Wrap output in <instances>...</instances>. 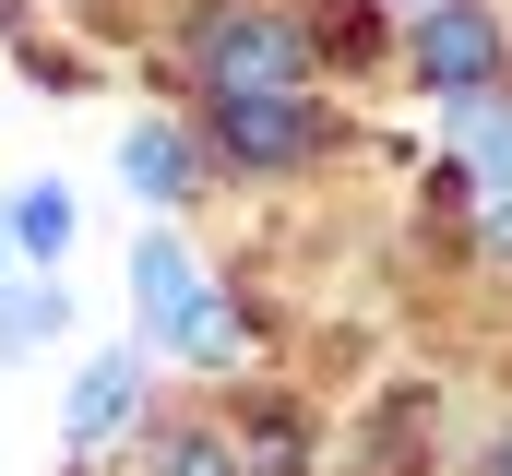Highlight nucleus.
I'll list each match as a JSON object with an SVG mask.
<instances>
[{"label": "nucleus", "instance_id": "nucleus-11", "mask_svg": "<svg viewBox=\"0 0 512 476\" xmlns=\"http://www.w3.org/2000/svg\"><path fill=\"white\" fill-rule=\"evenodd\" d=\"M155 465H167V476H251V465H239V441H215V429H167Z\"/></svg>", "mask_w": 512, "mask_h": 476}, {"label": "nucleus", "instance_id": "nucleus-1", "mask_svg": "<svg viewBox=\"0 0 512 476\" xmlns=\"http://www.w3.org/2000/svg\"><path fill=\"white\" fill-rule=\"evenodd\" d=\"M310 84V24L274 12V0H215L191 24V96L227 108V96H298Z\"/></svg>", "mask_w": 512, "mask_h": 476}, {"label": "nucleus", "instance_id": "nucleus-3", "mask_svg": "<svg viewBox=\"0 0 512 476\" xmlns=\"http://www.w3.org/2000/svg\"><path fill=\"white\" fill-rule=\"evenodd\" d=\"M203 131L227 167H298V155H322V96L310 84L298 96H227V108H203Z\"/></svg>", "mask_w": 512, "mask_h": 476}, {"label": "nucleus", "instance_id": "nucleus-13", "mask_svg": "<svg viewBox=\"0 0 512 476\" xmlns=\"http://www.w3.org/2000/svg\"><path fill=\"white\" fill-rule=\"evenodd\" d=\"M0 262H12V250H0ZM0 286H12V274H0Z\"/></svg>", "mask_w": 512, "mask_h": 476}, {"label": "nucleus", "instance_id": "nucleus-8", "mask_svg": "<svg viewBox=\"0 0 512 476\" xmlns=\"http://www.w3.org/2000/svg\"><path fill=\"white\" fill-rule=\"evenodd\" d=\"M453 143L477 155L489 203H512V108H501V96H465V108H453Z\"/></svg>", "mask_w": 512, "mask_h": 476}, {"label": "nucleus", "instance_id": "nucleus-12", "mask_svg": "<svg viewBox=\"0 0 512 476\" xmlns=\"http://www.w3.org/2000/svg\"><path fill=\"white\" fill-rule=\"evenodd\" d=\"M489 476H512V429H501V453H489Z\"/></svg>", "mask_w": 512, "mask_h": 476}, {"label": "nucleus", "instance_id": "nucleus-9", "mask_svg": "<svg viewBox=\"0 0 512 476\" xmlns=\"http://www.w3.org/2000/svg\"><path fill=\"white\" fill-rule=\"evenodd\" d=\"M60 322H72V298H60V286H0V357H36Z\"/></svg>", "mask_w": 512, "mask_h": 476}, {"label": "nucleus", "instance_id": "nucleus-5", "mask_svg": "<svg viewBox=\"0 0 512 476\" xmlns=\"http://www.w3.org/2000/svg\"><path fill=\"white\" fill-rule=\"evenodd\" d=\"M120 179L143 191V203H191L203 155H191V131H179V119H131V131H120Z\"/></svg>", "mask_w": 512, "mask_h": 476}, {"label": "nucleus", "instance_id": "nucleus-6", "mask_svg": "<svg viewBox=\"0 0 512 476\" xmlns=\"http://www.w3.org/2000/svg\"><path fill=\"white\" fill-rule=\"evenodd\" d=\"M191 298H203V262H191L167 227H155V238H131V310H143L155 334H179V310H191Z\"/></svg>", "mask_w": 512, "mask_h": 476}, {"label": "nucleus", "instance_id": "nucleus-7", "mask_svg": "<svg viewBox=\"0 0 512 476\" xmlns=\"http://www.w3.org/2000/svg\"><path fill=\"white\" fill-rule=\"evenodd\" d=\"M0 250L60 262V250H72V191H60V179H24V191H12V215H0Z\"/></svg>", "mask_w": 512, "mask_h": 476}, {"label": "nucleus", "instance_id": "nucleus-10", "mask_svg": "<svg viewBox=\"0 0 512 476\" xmlns=\"http://www.w3.org/2000/svg\"><path fill=\"white\" fill-rule=\"evenodd\" d=\"M167 346L191 357V369H215V357H239V346H251V322H239V310H227V298L203 286V298L179 310V334H167Z\"/></svg>", "mask_w": 512, "mask_h": 476}, {"label": "nucleus", "instance_id": "nucleus-4", "mask_svg": "<svg viewBox=\"0 0 512 476\" xmlns=\"http://www.w3.org/2000/svg\"><path fill=\"white\" fill-rule=\"evenodd\" d=\"M131 417H143V357H131V346L84 357V381H72V441L96 453V441H120Z\"/></svg>", "mask_w": 512, "mask_h": 476}, {"label": "nucleus", "instance_id": "nucleus-2", "mask_svg": "<svg viewBox=\"0 0 512 476\" xmlns=\"http://www.w3.org/2000/svg\"><path fill=\"white\" fill-rule=\"evenodd\" d=\"M405 60H417V84H429L441 108H465V96H501L512 36H501V12H489V0H417Z\"/></svg>", "mask_w": 512, "mask_h": 476}]
</instances>
